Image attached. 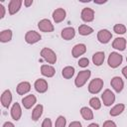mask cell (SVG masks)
Instances as JSON below:
<instances>
[{"label": "cell", "mask_w": 127, "mask_h": 127, "mask_svg": "<svg viewBox=\"0 0 127 127\" xmlns=\"http://www.w3.org/2000/svg\"><path fill=\"white\" fill-rule=\"evenodd\" d=\"M80 115L84 120H92L93 119V112L90 108L83 106L80 108Z\"/></svg>", "instance_id": "cell-26"}, {"label": "cell", "mask_w": 127, "mask_h": 127, "mask_svg": "<svg viewBox=\"0 0 127 127\" xmlns=\"http://www.w3.org/2000/svg\"><path fill=\"white\" fill-rule=\"evenodd\" d=\"M75 36V30L73 27H66L64 28L61 32V37L65 40V41H69L71 39H73Z\"/></svg>", "instance_id": "cell-18"}, {"label": "cell", "mask_w": 127, "mask_h": 127, "mask_svg": "<svg viewBox=\"0 0 127 127\" xmlns=\"http://www.w3.org/2000/svg\"><path fill=\"white\" fill-rule=\"evenodd\" d=\"M41 39H42L41 35L36 31H28L25 35V41L29 45H34L39 41H41Z\"/></svg>", "instance_id": "cell-8"}, {"label": "cell", "mask_w": 127, "mask_h": 127, "mask_svg": "<svg viewBox=\"0 0 127 127\" xmlns=\"http://www.w3.org/2000/svg\"><path fill=\"white\" fill-rule=\"evenodd\" d=\"M65 124H66L65 117L63 115H60L55 122V127H65Z\"/></svg>", "instance_id": "cell-31"}, {"label": "cell", "mask_w": 127, "mask_h": 127, "mask_svg": "<svg viewBox=\"0 0 127 127\" xmlns=\"http://www.w3.org/2000/svg\"><path fill=\"white\" fill-rule=\"evenodd\" d=\"M12 99H13V96H12V92L10 89H6L2 92L1 94V98H0V101H1V104L3 107L5 108H8L12 102Z\"/></svg>", "instance_id": "cell-10"}, {"label": "cell", "mask_w": 127, "mask_h": 127, "mask_svg": "<svg viewBox=\"0 0 127 127\" xmlns=\"http://www.w3.org/2000/svg\"><path fill=\"white\" fill-rule=\"evenodd\" d=\"M126 62H127V58H126Z\"/></svg>", "instance_id": "cell-41"}, {"label": "cell", "mask_w": 127, "mask_h": 127, "mask_svg": "<svg viewBox=\"0 0 127 127\" xmlns=\"http://www.w3.org/2000/svg\"><path fill=\"white\" fill-rule=\"evenodd\" d=\"M110 85L111 87L116 91V92H121L124 87V81L120 76H114L110 80Z\"/></svg>", "instance_id": "cell-11"}, {"label": "cell", "mask_w": 127, "mask_h": 127, "mask_svg": "<svg viewBox=\"0 0 127 127\" xmlns=\"http://www.w3.org/2000/svg\"><path fill=\"white\" fill-rule=\"evenodd\" d=\"M42 127H53L51 118H45L44 121L42 122Z\"/></svg>", "instance_id": "cell-33"}, {"label": "cell", "mask_w": 127, "mask_h": 127, "mask_svg": "<svg viewBox=\"0 0 127 127\" xmlns=\"http://www.w3.org/2000/svg\"><path fill=\"white\" fill-rule=\"evenodd\" d=\"M37 102V97L34 94H29L22 99V104L25 109H31Z\"/></svg>", "instance_id": "cell-15"}, {"label": "cell", "mask_w": 127, "mask_h": 127, "mask_svg": "<svg viewBox=\"0 0 127 127\" xmlns=\"http://www.w3.org/2000/svg\"><path fill=\"white\" fill-rule=\"evenodd\" d=\"M101 99L105 106H111L115 102V94L110 89H105L101 94Z\"/></svg>", "instance_id": "cell-5"}, {"label": "cell", "mask_w": 127, "mask_h": 127, "mask_svg": "<svg viewBox=\"0 0 127 127\" xmlns=\"http://www.w3.org/2000/svg\"><path fill=\"white\" fill-rule=\"evenodd\" d=\"M41 57L48 64H54L57 62V55L50 48H44V49H42V51H41Z\"/></svg>", "instance_id": "cell-4"}, {"label": "cell", "mask_w": 127, "mask_h": 127, "mask_svg": "<svg viewBox=\"0 0 127 127\" xmlns=\"http://www.w3.org/2000/svg\"><path fill=\"white\" fill-rule=\"evenodd\" d=\"M74 71H75V69H74L73 66L67 65V66H64V67L63 68V70H62V75H63L64 78L69 79V78H71V77L73 76Z\"/></svg>", "instance_id": "cell-27"}, {"label": "cell", "mask_w": 127, "mask_h": 127, "mask_svg": "<svg viewBox=\"0 0 127 127\" xmlns=\"http://www.w3.org/2000/svg\"><path fill=\"white\" fill-rule=\"evenodd\" d=\"M126 27H125V25H123V24H116V25H114V27H113V31L116 33V34H118V35H123V34H125L126 33Z\"/></svg>", "instance_id": "cell-30"}, {"label": "cell", "mask_w": 127, "mask_h": 127, "mask_svg": "<svg viewBox=\"0 0 127 127\" xmlns=\"http://www.w3.org/2000/svg\"><path fill=\"white\" fill-rule=\"evenodd\" d=\"M90 75H91V71H90V70H88V69L80 70V71L77 73V75H76V77H75V79H74V84H75V86H76V87H82V86L86 83V81L89 79Z\"/></svg>", "instance_id": "cell-1"}, {"label": "cell", "mask_w": 127, "mask_h": 127, "mask_svg": "<svg viewBox=\"0 0 127 127\" xmlns=\"http://www.w3.org/2000/svg\"><path fill=\"white\" fill-rule=\"evenodd\" d=\"M105 60V54L104 52H96L92 56V63L96 66H100Z\"/></svg>", "instance_id": "cell-22"}, {"label": "cell", "mask_w": 127, "mask_h": 127, "mask_svg": "<svg viewBox=\"0 0 127 127\" xmlns=\"http://www.w3.org/2000/svg\"><path fill=\"white\" fill-rule=\"evenodd\" d=\"M32 4H33V0H25L24 1V5L26 7H30V6H32Z\"/></svg>", "instance_id": "cell-38"}, {"label": "cell", "mask_w": 127, "mask_h": 127, "mask_svg": "<svg viewBox=\"0 0 127 127\" xmlns=\"http://www.w3.org/2000/svg\"><path fill=\"white\" fill-rule=\"evenodd\" d=\"M89 105H90V107H91L92 109L98 110V109H100V107H101V101H100V99H99L98 97L94 96V97H91V98L89 99Z\"/></svg>", "instance_id": "cell-29"}, {"label": "cell", "mask_w": 127, "mask_h": 127, "mask_svg": "<svg viewBox=\"0 0 127 127\" xmlns=\"http://www.w3.org/2000/svg\"><path fill=\"white\" fill-rule=\"evenodd\" d=\"M16 90L19 95H25L26 93H28L31 90V84L28 81H22L17 85Z\"/></svg>", "instance_id": "cell-20"}, {"label": "cell", "mask_w": 127, "mask_h": 127, "mask_svg": "<svg viewBox=\"0 0 127 127\" xmlns=\"http://www.w3.org/2000/svg\"><path fill=\"white\" fill-rule=\"evenodd\" d=\"M41 73L46 77H53L56 73V69L52 64H42L41 65Z\"/></svg>", "instance_id": "cell-19"}, {"label": "cell", "mask_w": 127, "mask_h": 127, "mask_svg": "<svg viewBox=\"0 0 127 127\" xmlns=\"http://www.w3.org/2000/svg\"><path fill=\"white\" fill-rule=\"evenodd\" d=\"M77 64H78V65L80 67H86L89 64V60L87 58H81V59L78 60V63Z\"/></svg>", "instance_id": "cell-32"}, {"label": "cell", "mask_w": 127, "mask_h": 127, "mask_svg": "<svg viewBox=\"0 0 127 127\" xmlns=\"http://www.w3.org/2000/svg\"><path fill=\"white\" fill-rule=\"evenodd\" d=\"M94 17H95V12L93 9L91 8H83L81 10V13H80V18L83 22L85 23H89V22H92L94 20Z\"/></svg>", "instance_id": "cell-6"}, {"label": "cell", "mask_w": 127, "mask_h": 127, "mask_svg": "<svg viewBox=\"0 0 127 127\" xmlns=\"http://www.w3.org/2000/svg\"><path fill=\"white\" fill-rule=\"evenodd\" d=\"M122 74H123V76L127 79V65L122 68Z\"/></svg>", "instance_id": "cell-39"}, {"label": "cell", "mask_w": 127, "mask_h": 127, "mask_svg": "<svg viewBox=\"0 0 127 127\" xmlns=\"http://www.w3.org/2000/svg\"><path fill=\"white\" fill-rule=\"evenodd\" d=\"M86 52V46L84 44H76L73 46L71 50V56L73 58H79L80 56L84 55Z\"/></svg>", "instance_id": "cell-16"}, {"label": "cell", "mask_w": 127, "mask_h": 127, "mask_svg": "<svg viewBox=\"0 0 127 127\" xmlns=\"http://www.w3.org/2000/svg\"><path fill=\"white\" fill-rule=\"evenodd\" d=\"M43 111H44V106H43L42 104H37V105L34 107L33 111H32V115H31L32 120H34V121L39 120L40 117H41L42 114H43Z\"/></svg>", "instance_id": "cell-23"}, {"label": "cell", "mask_w": 127, "mask_h": 127, "mask_svg": "<svg viewBox=\"0 0 127 127\" xmlns=\"http://www.w3.org/2000/svg\"><path fill=\"white\" fill-rule=\"evenodd\" d=\"M68 127H82V126H81V123L79 121H72L69 123Z\"/></svg>", "instance_id": "cell-36"}, {"label": "cell", "mask_w": 127, "mask_h": 127, "mask_svg": "<svg viewBox=\"0 0 127 127\" xmlns=\"http://www.w3.org/2000/svg\"><path fill=\"white\" fill-rule=\"evenodd\" d=\"M102 127H117V125H116V123H115L114 121H112V120H106V121L103 123Z\"/></svg>", "instance_id": "cell-34"}, {"label": "cell", "mask_w": 127, "mask_h": 127, "mask_svg": "<svg viewBox=\"0 0 127 127\" xmlns=\"http://www.w3.org/2000/svg\"><path fill=\"white\" fill-rule=\"evenodd\" d=\"M112 48L117 50V51H124L126 48V40L122 37H118L116 39H114V41L112 42Z\"/></svg>", "instance_id": "cell-21"}, {"label": "cell", "mask_w": 127, "mask_h": 127, "mask_svg": "<svg viewBox=\"0 0 127 127\" xmlns=\"http://www.w3.org/2000/svg\"><path fill=\"white\" fill-rule=\"evenodd\" d=\"M53 20L55 23L59 24L61 22H63L64 19H65V16H66V12L64 8H57L56 10H54L53 12Z\"/></svg>", "instance_id": "cell-13"}, {"label": "cell", "mask_w": 127, "mask_h": 127, "mask_svg": "<svg viewBox=\"0 0 127 127\" xmlns=\"http://www.w3.org/2000/svg\"><path fill=\"white\" fill-rule=\"evenodd\" d=\"M123 62V57L117 53V52H112L110 53L108 59H107V64L111 68H116L118 67Z\"/></svg>", "instance_id": "cell-2"}, {"label": "cell", "mask_w": 127, "mask_h": 127, "mask_svg": "<svg viewBox=\"0 0 127 127\" xmlns=\"http://www.w3.org/2000/svg\"><path fill=\"white\" fill-rule=\"evenodd\" d=\"M87 127H99V125L97 123H90Z\"/></svg>", "instance_id": "cell-40"}, {"label": "cell", "mask_w": 127, "mask_h": 127, "mask_svg": "<svg viewBox=\"0 0 127 127\" xmlns=\"http://www.w3.org/2000/svg\"><path fill=\"white\" fill-rule=\"evenodd\" d=\"M112 39V34L107 29H101L97 33V40L101 44H107Z\"/></svg>", "instance_id": "cell-7"}, {"label": "cell", "mask_w": 127, "mask_h": 127, "mask_svg": "<svg viewBox=\"0 0 127 127\" xmlns=\"http://www.w3.org/2000/svg\"><path fill=\"white\" fill-rule=\"evenodd\" d=\"M103 79L99 78V77H96V78H93L89 84H88V91L89 93L91 94H97L98 92L101 91L102 87H103Z\"/></svg>", "instance_id": "cell-3"}, {"label": "cell", "mask_w": 127, "mask_h": 127, "mask_svg": "<svg viewBox=\"0 0 127 127\" xmlns=\"http://www.w3.org/2000/svg\"><path fill=\"white\" fill-rule=\"evenodd\" d=\"M2 127H15V126H14V124H13L12 122H10V121H6V122L3 124Z\"/></svg>", "instance_id": "cell-37"}, {"label": "cell", "mask_w": 127, "mask_h": 127, "mask_svg": "<svg viewBox=\"0 0 127 127\" xmlns=\"http://www.w3.org/2000/svg\"><path fill=\"white\" fill-rule=\"evenodd\" d=\"M78 33L81 36H88V35H91L93 33V29L88 25L82 24L78 27Z\"/></svg>", "instance_id": "cell-28"}, {"label": "cell", "mask_w": 127, "mask_h": 127, "mask_svg": "<svg viewBox=\"0 0 127 127\" xmlns=\"http://www.w3.org/2000/svg\"><path fill=\"white\" fill-rule=\"evenodd\" d=\"M34 87L36 89L37 92L39 93H45L48 88H49V84H48V81L44 78H38L35 83H34Z\"/></svg>", "instance_id": "cell-12"}, {"label": "cell", "mask_w": 127, "mask_h": 127, "mask_svg": "<svg viewBox=\"0 0 127 127\" xmlns=\"http://www.w3.org/2000/svg\"><path fill=\"white\" fill-rule=\"evenodd\" d=\"M38 28H39L40 31H42L44 33H51L55 29L54 25L52 24V22L49 19H42L41 21H39Z\"/></svg>", "instance_id": "cell-9"}, {"label": "cell", "mask_w": 127, "mask_h": 127, "mask_svg": "<svg viewBox=\"0 0 127 127\" xmlns=\"http://www.w3.org/2000/svg\"><path fill=\"white\" fill-rule=\"evenodd\" d=\"M124 109H125V104H123V103H118V104L114 105V106L110 109L109 114H110V116L115 117V116L120 115V114L124 111Z\"/></svg>", "instance_id": "cell-25"}, {"label": "cell", "mask_w": 127, "mask_h": 127, "mask_svg": "<svg viewBox=\"0 0 127 127\" xmlns=\"http://www.w3.org/2000/svg\"><path fill=\"white\" fill-rule=\"evenodd\" d=\"M6 14V9L3 6V4H0V19H3Z\"/></svg>", "instance_id": "cell-35"}, {"label": "cell", "mask_w": 127, "mask_h": 127, "mask_svg": "<svg viewBox=\"0 0 127 127\" xmlns=\"http://www.w3.org/2000/svg\"><path fill=\"white\" fill-rule=\"evenodd\" d=\"M10 113H11V117H12L13 120H15V121L20 120V118L22 116V108H21V106L18 102H15L12 105Z\"/></svg>", "instance_id": "cell-17"}, {"label": "cell", "mask_w": 127, "mask_h": 127, "mask_svg": "<svg viewBox=\"0 0 127 127\" xmlns=\"http://www.w3.org/2000/svg\"><path fill=\"white\" fill-rule=\"evenodd\" d=\"M12 37H13L12 30L5 29V30L1 31V33H0V42L1 43H8L12 40Z\"/></svg>", "instance_id": "cell-24"}, {"label": "cell", "mask_w": 127, "mask_h": 127, "mask_svg": "<svg viewBox=\"0 0 127 127\" xmlns=\"http://www.w3.org/2000/svg\"><path fill=\"white\" fill-rule=\"evenodd\" d=\"M23 4V1L21 0H11L8 4V11L10 15H14L18 13L21 9V6Z\"/></svg>", "instance_id": "cell-14"}]
</instances>
